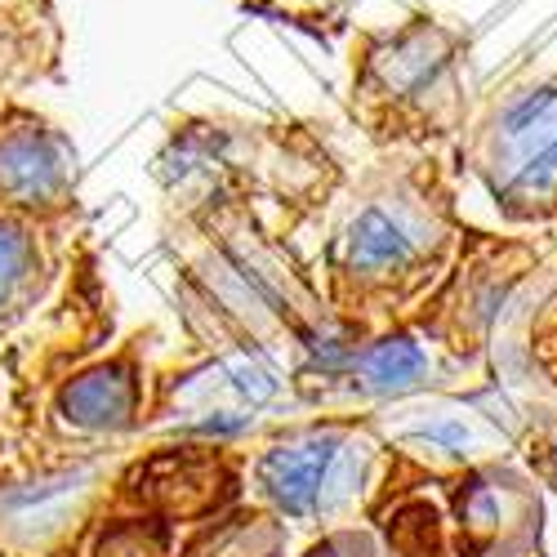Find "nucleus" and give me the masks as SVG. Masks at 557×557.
Here are the masks:
<instances>
[{
  "instance_id": "nucleus-6",
  "label": "nucleus",
  "mask_w": 557,
  "mask_h": 557,
  "mask_svg": "<svg viewBox=\"0 0 557 557\" xmlns=\"http://www.w3.org/2000/svg\"><path fill=\"white\" fill-rule=\"evenodd\" d=\"M23 268V242L14 237L10 227H0V290H5Z\"/></svg>"
},
{
  "instance_id": "nucleus-5",
  "label": "nucleus",
  "mask_w": 557,
  "mask_h": 557,
  "mask_svg": "<svg viewBox=\"0 0 557 557\" xmlns=\"http://www.w3.org/2000/svg\"><path fill=\"white\" fill-rule=\"evenodd\" d=\"M72 406H76V420H108V414H121L125 410V393L116 388V380H108V375H95L89 380L76 397H72Z\"/></svg>"
},
{
  "instance_id": "nucleus-4",
  "label": "nucleus",
  "mask_w": 557,
  "mask_h": 557,
  "mask_svg": "<svg viewBox=\"0 0 557 557\" xmlns=\"http://www.w3.org/2000/svg\"><path fill=\"white\" fill-rule=\"evenodd\" d=\"M366 370L380 388H401V384H410L414 375H420V352H414L410 344H384L375 357H370Z\"/></svg>"
},
{
  "instance_id": "nucleus-7",
  "label": "nucleus",
  "mask_w": 557,
  "mask_h": 557,
  "mask_svg": "<svg viewBox=\"0 0 557 557\" xmlns=\"http://www.w3.org/2000/svg\"><path fill=\"white\" fill-rule=\"evenodd\" d=\"M317 557H331V553H317Z\"/></svg>"
},
{
  "instance_id": "nucleus-1",
  "label": "nucleus",
  "mask_w": 557,
  "mask_h": 557,
  "mask_svg": "<svg viewBox=\"0 0 557 557\" xmlns=\"http://www.w3.org/2000/svg\"><path fill=\"white\" fill-rule=\"evenodd\" d=\"M335 463L331 442H290V446H276L263 459V486L268 495L290 508V513H304L321 499V486H326V473Z\"/></svg>"
},
{
  "instance_id": "nucleus-3",
  "label": "nucleus",
  "mask_w": 557,
  "mask_h": 557,
  "mask_svg": "<svg viewBox=\"0 0 557 557\" xmlns=\"http://www.w3.org/2000/svg\"><path fill=\"white\" fill-rule=\"evenodd\" d=\"M406 250H410V242L401 237V227L380 210H370L352 232V259L366 268L397 263V259H406Z\"/></svg>"
},
{
  "instance_id": "nucleus-2",
  "label": "nucleus",
  "mask_w": 557,
  "mask_h": 557,
  "mask_svg": "<svg viewBox=\"0 0 557 557\" xmlns=\"http://www.w3.org/2000/svg\"><path fill=\"white\" fill-rule=\"evenodd\" d=\"M59 183H63V161L45 138L18 134L10 144H0V188L10 197L36 201V197H50Z\"/></svg>"
}]
</instances>
